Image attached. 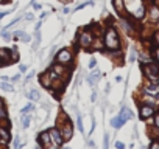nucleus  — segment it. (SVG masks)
Listing matches in <instances>:
<instances>
[{"label":"nucleus","instance_id":"11","mask_svg":"<svg viewBox=\"0 0 159 149\" xmlns=\"http://www.w3.org/2000/svg\"><path fill=\"white\" fill-rule=\"evenodd\" d=\"M10 140H11L10 130L7 127H0V143H2V144H8Z\"/></svg>","mask_w":159,"mask_h":149},{"label":"nucleus","instance_id":"22","mask_svg":"<svg viewBox=\"0 0 159 149\" xmlns=\"http://www.w3.org/2000/svg\"><path fill=\"white\" fill-rule=\"evenodd\" d=\"M0 89L5 90V92H13V90H14V87H13L11 84H7V83H2V84H0Z\"/></svg>","mask_w":159,"mask_h":149},{"label":"nucleus","instance_id":"20","mask_svg":"<svg viewBox=\"0 0 159 149\" xmlns=\"http://www.w3.org/2000/svg\"><path fill=\"white\" fill-rule=\"evenodd\" d=\"M10 54H11V59H13V62H17V61H19V51H17V47H13V48H10Z\"/></svg>","mask_w":159,"mask_h":149},{"label":"nucleus","instance_id":"39","mask_svg":"<svg viewBox=\"0 0 159 149\" xmlns=\"http://www.w3.org/2000/svg\"><path fill=\"white\" fill-rule=\"evenodd\" d=\"M19 70H20V71H25V70H27V67H25V65H20V67H19Z\"/></svg>","mask_w":159,"mask_h":149},{"label":"nucleus","instance_id":"15","mask_svg":"<svg viewBox=\"0 0 159 149\" xmlns=\"http://www.w3.org/2000/svg\"><path fill=\"white\" fill-rule=\"evenodd\" d=\"M112 5H114V10L122 14L125 11V0H112Z\"/></svg>","mask_w":159,"mask_h":149},{"label":"nucleus","instance_id":"32","mask_svg":"<svg viewBox=\"0 0 159 149\" xmlns=\"http://www.w3.org/2000/svg\"><path fill=\"white\" fill-rule=\"evenodd\" d=\"M116 147H117V149H125V144L120 143V141H117V143H116Z\"/></svg>","mask_w":159,"mask_h":149},{"label":"nucleus","instance_id":"19","mask_svg":"<svg viewBox=\"0 0 159 149\" xmlns=\"http://www.w3.org/2000/svg\"><path fill=\"white\" fill-rule=\"evenodd\" d=\"M145 92H147V93H159V86H156V84H148V86L145 87Z\"/></svg>","mask_w":159,"mask_h":149},{"label":"nucleus","instance_id":"26","mask_svg":"<svg viewBox=\"0 0 159 149\" xmlns=\"http://www.w3.org/2000/svg\"><path fill=\"white\" fill-rule=\"evenodd\" d=\"M7 117H8V113H7L5 107H3V106H0V118H2V120H7Z\"/></svg>","mask_w":159,"mask_h":149},{"label":"nucleus","instance_id":"10","mask_svg":"<svg viewBox=\"0 0 159 149\" xmlns=\"http://www.w3.org/2000/svg\"><path fill=\"white\" fill-rule=\"evenodd\" d=\"M50 143H52L50 132H48V130L42 132V134L39 135V138H38V144H39L41 147H48V146H50Z\"/></svg>","mask_w":159,"mask_h":149},{"label":"nucleus","instance_id":"5","mask_svg":"<svg viewBox=\"0 0 159 149\" xmlns=\"http://www.w3.org/2000/svg\"><path fill=\"white\" fill-rule=\"evenodd\" d=\"M72 59H73V54H72V51H70V50H67V48L59 50V51H58V54H56V57H55V61H56V62L64 64V65H70V64H72Z\"/></svg>","mask_w":159,"mask_h":149},{"label":"nucleus","instance_id":"14","mask_svg":"<svg viewBox=\"0 0 159 149\" xmlns=\"http://www.w3.org/2000/svg\"><path fill=\"white\" fill-rule=\"evenodd\" d=\"M100 70H94L89 76H88V84H91V86H94L95 83H97V79H100Z\"/></svg>","mask_w":159,"mask_h":149},{"label":"nucleus","instance_id":"3","mask_svg":"<svg viewBox=\"0 0 159 149\" xmlns=\"http://www.w3.org/2000/svg\"><path fill=\"white\" fill-rule=\"evenodd\" d=\"M142 71L143 74L153 83H157L159 81V64H154V62H145L142 65Z\"/></svg>","mask_w":159,"mask_h":149},{"label":"nucleus","instance_id":"29","mask_svg":"<svg viewBox=\"0 0 159 149\" xmlns=\"http://www.w3.org/2000/svg\"><path fill=\"white\" fill-rule=\"evenodd\" d=\"M95 65H97V61L92 57V59L89 61V68H95Z\"/></svg>","mask_w":159,"mask_h":149},{"label":"nucleus","instance_id":"17","mask_svg":"<svg viewBox=\"0 0 159 149\" xmlns=\"http://www.w3.org/2000/svg\"><path fill=\"white\" fill-rule=\"evenodd\" d=\"M123 124H125V121H123L120 117H116V118H112V120H111V126H112L114 129H120Z\"/></svg>","mask_w":159,"mask_h":149},{"label":"nucleus","instance_id":"6","mask_svg":"<svg viewBox=\"0 0 159 149\" xmlns=\"http://www.w3.org/2000/svg\"><path fill=\"white\" fill-rule=\"evenodd\" d=\"M48 132H50V137H52V141H53V144H55V146H62V144L66 143L58 127H53V129H50Z\"/></svg>","mask_w":159,"mask_h":149},{"label":"nucleus","instance_id":"8","mask_svg":"<svg viewBox=\"0 0 159 149\" xmlns=\"http://www.w3.org/2000/svg\"><path fill=\"white\" fill-rule=\"evenodd\" d=\"M147 16H148V20L151 23H157L159 22V6L157 5H151L147 11Z\"/></svg>","mask_w":159,"mask_h":149},{"label":"nucleus","instance_id":"35","mask_svg":"<svg viewBox=\"0 0 159 149\" xmlns=\"http://www.w3.org/2000/svg\"><path fill=\"white\" fill-rule=\"evenodd\" d=\"M129 61H131V62H134V61H136V53H134V51H131V56H129Z\"/></svg>","mask_w":159,"mask_h":149},{"label":"nucleus","instance_id":"7","mask_svg":"<svg viewBox=\"0 0 159 149\" xmlns=\"http://www.w3.org/2000/svg\"><path fill=\"white\" fill-rule=\"evenodd\" d=\"M13 62L11 54H10V48H0V67H7Z\"/></svg>","mask_w":159,"mask_h":149},{"label":"nucleus","instance_id":"30","mask_svg":"<svg viewBox=\"0 0 159 149\" xmlns=\"http://www.w3.org/2000/svg\"><path fill=\"white\" fill-rule=\"evenodd\" d=\"M153 40H154V44H156V45H159V31H157V33H154Z\"/></svg>","mask_w":159,"mask_h":149},{"label":"nucleus","instance_id":"21","mask_svg":"<svg viewBox=\"0 0 159 149\" xmlns=\"http://www.w3.org/2000/svg\"><path fill=\"white\" fill-rule=\"evenodd\" d=\"M76 127L80 132H84V127H83V120H81V115H76Z\"/></svg>","mask_w":159,"mask_h":149},{"label":"nucleus","instance_id":"33","mask_svg":"<svg viewBox=\"0 0 159 149\" xmlns=\"http://www.w3.org/2000/svg\"><path fill=\"white\" fill-rule=\"evenodd\" d=\"M33 76H34V71H30V73H28V76H27V78H25V81H27V83H28V81H30V79H31V78H33Z\"/></svg>","mask_w":159,"mask_h":149},{"label":"nucleus","instance_id":"28","mask_svg":"<svg viewBox=\"0 0 159 149\" xmlns=\"http://www.w3.org/2000/svg\"><path fill=\"white\" fill-rule=\"evenodd\" d=\"M154 127L159 130V113H156V117H154Z\"/></svg>","mask_w":159,"mask_h":149},{"label":"nucleus","instance_id":"16","mask_svg":"<svg viewBox=\"0 0 159 149\" xmlns=\"http://www.w3.org/2000/svg\"><path fill=\"white\" fill-rule=\"evenodd\" d=\"M13 36H14V37H17V39H20L22 42H30V40H31V37H30L27 33H24V31H16Z\"/></svg>","mask_w":159,"mask_h":149},{"label":"nucleus","instance_id":"2","mask_svg":"<svg viewBox=\"0 0 159 149\" xmlns=\"http://www.w3.org/2000/svg\"><path fill=\"white\" fill-rule=\"evenodd\" d=\"M103 39H105V47H106L108 50H119V48H120V37H119L117 31H116L112 27H109V28L106 30Z\"/></svg>","mask_w":159,"mask_h":149},{"label":"nucleus","instance_id":"31","mask_svg":"<svg viewBox=\"0 0 159 149\" xmlns=\"http://www.w3.org/2000/svg\"><path fill=\"white\" fill-rule=\"evenodd\" d=\"M108 146H109V135L106 134L105 135V147H108Z\"/></svg>","mask_w":159,"mask_h":149},{"label":"nucleus","instance_id":"41","mask_svg":"<svg viewBox=\"0 0 159 149\" xmlns=\"http://www.w3.org/2000/svg\"><path fill=\"white\" fill-rule=\"evenodd\" d=\"M59 2H64V3H69V2H70V0H59Z\"/></svg>","mask_w":159,"mask_h":149},{"label":"nucleus","instance_id":"25","mask_svg":"<svg viewBox=\"0 0 159 149\" xmlns=\"http://www.w3.org/2000/svg\"><path fill=\"white\" fill-rule=\"evenodd\" d=\"M33 109H34V107H33V104H28V106H25V107L20 110V113H22V115H27V113H28L30 110H33Z\"/></svg>","mask_w":159,"mask_h":149},{"label":"nucleus","instance_id":"38","mask_svg":"<svg viewBox=\"0 0 159 149\" xmlns=\"http://www.w3.org/2000/svg\"><path fill=\"white\" fill-rule=\"evenodd\" d=\"M33 8H34V10H41V5H38V3H33Z\"/></svg>","mask_w":159,"mask_h":149},{"label":"nucleus","instance_id":"34","mask_svg":"<svg viewBox=\"0 0 159 149\" xmlns=\"http://www.w3.org/2000/svg\"><path fill=\"white\" fill-rule=\"evenodd\" d=\"M11 37H13L11 34H8V33H3V39H5V40H11Z\"/></svg>","mask_w":159,"mask_h":149},{"label":"nucleus","instance_id":"24","mask_svg":"<svg viewBox=\"0 0 159 149\" xmlns=\"http://www.w3.org/2000/svg\"><path fill=\"white\" fill-rule=\"evenodd\" d=\"M153 57H154V61L159 64V45L153 48Z\"/></svg>","mask_w":159,"mask_h":149},{"label":"nucleus","instance_id":"18","mask_svg":"<svg viewBox=\"0 0 159 149\" xmlns=\"http://www.w3.org/2000/svg\"><path fill=\"white\" fill-rule=\"evenodd\" d=\"M28 98L31 100V101H34V103H38L39 100H41V95H39V92L36 90V89H33L30 93H28Z\"/></svg>","mask_w":159,"mask_h":149},{"label":"nucleus","instance_id":"36","mask_svg":"<svg viewBox=\"0 0 159 149\" xmlns=\"http://www.w3.org/2000/svg\"><path fill=\"white\" fill-rule=\"evenodd\" d=\"M25 19H27V20H33V14H31V13H28V14L25 16Z\"/></svg>","mask_w":159,"mask_h":149},{"label":"nucleus","instance_id":"1","mask_svg":"<svg viewBox=\"0 0 159 149\" xmlns=\"http://www.w3.org/2000/svg\"><path fill=\"white\" fill-rule=\"evenodd\" d=\"M58 120H62V121H64V123H61V121L58 123V124H59L58 129H59V132H61L64 141H70L72 137H73V124H72V121L69 120V117H67L64 112L58 117Z\"/></svg>","mask_w":159,"mask_h":149},{"label":"nucleus","instance_id":"12","mask_svg":"<svg viewBox=\"0 0 159 149\" xmlns=\"http://www.w3.org/2000/svg\"><path fill=\"white\" fill-rule=\"evenodd\" d=\"M39 81H41L42 87H45V89H50V87H52V78H50L48 73H44L42 76L39 78Z\"/></svg>","mask_w":159,"mask_h":149},{"label":"nucleus","instance_id":"4","mask_svg":"<svg viewBox=\"0 0 159 149\" xmlns=\"http://www.w3.org/2000/svg\"><path fill=\"white\" fill-rule=\"evenodd\" d=\"M94 40H95V36H94V33L91 30H84L78 36V44H80V47H83V48H89L94 44Z\"/></svg>","mask_w":159,"mask_h":149},{"label":"nucleus","instance_id":"23","mask_svg":"<svg viewBox=\"0 0 159 149\" xmlns=\"http://www.w3.org/2000/svg\"><path fill=\"white\" fill-rule=\"evenodd\" d=\"M22 126H24L25 129L30 126V117H28V115H22Z\"/></svg>","mask_w":159,"mask_h":149},{"label":"nucleus","instance_id":"27","mask_svg":"<svg viewBox=\"0 0 159 149\" xmlns=\"http://www.w3.org/2000/svg\"><path fill=\"white\" fill-rule=\"evenodd\" d=\"M150 149H159V141L157 140H153L150 143Z\"/></svg>","mask_w":159,"mask_h":149},{"label":"nucleus","instance_id":"40","mask_svg":"<svg viewBox=\"0 0 159 149\" xmlns=\"http://www.w3.org/2000/svg\"><path fill=\"white\" fill-rule=\"evenodd\" d=\"M41 25H42V22H38V25H36V31H38V30L41 28Z\"/></svg>","mask_w":159,"mask_h":149},{"label":"nucleus","instance_id":"13","mask_svg":"<svg viewBox=\"0 0 159 149\" xmlns=\"http://www.w3.org/2000/svg\"><path fill=\"white\" fill-rule=\"evenodd\" d=\"M119 117H120V118H122V120L126 123L128 120H131V118H133V112H131L128 107H122V110H120Z\"/></svg>","mask_w":159,"mask_h":149},{"label":"nucleus","instance_id":"9","mask_svg":"<svg viewBox=\"0 0 159 149\" xmlns=\"http://www.w3.org/2000/svg\"><path fill=\"white\" fill-rule=\"evenodd\" d=\"M139 115H140L142 120H147V118L154 115V107L151 104H143V106H140V113Z\"/></svg>","mask_w":159,"mask_h":149},{"label":"nucleus","instance_id":"37","mask_svg":"<svg viewBox=\"0 0 159 149\" xmlns=\"http://www.w3.org/2000/svg\"><path fill=\"white\" fill-rule=\"evenodd\" d=\"M19 146V137H16V140H14V147H17Z\"/></svg>","mask_w":159,"mask_h":149}]
</instances>
